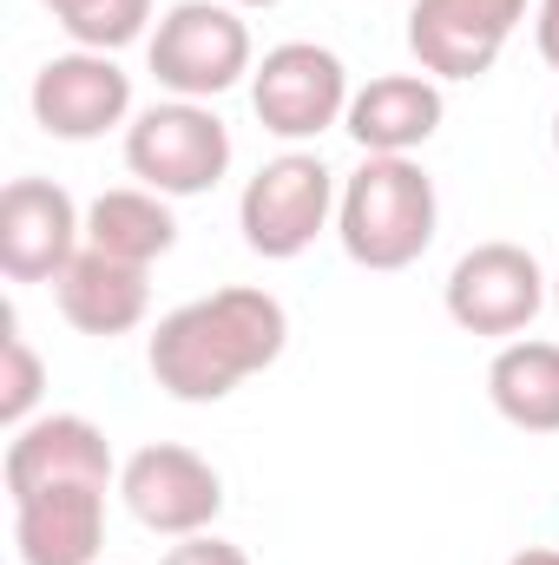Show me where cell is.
Instances as JSON below:
<instances>
[{
	"label": "cell",
	"mask_w": 559,
	"mask_h": 565,
	"mask_svg": "<svg viewBox=\"0 0 559 565\" xmlns=\"http://www.w3.org/2000/svg\"><path fill=\"white\" fill-rule=\"evenodd\" d=\"M86 250V211L53 178H13L0 191V277L53 282Z\"/></svg>",
	"instance_id": "30bf717a"
},
{
	"label": "cell",
	"mask_w": 559,
	"mask_h": 565,
	"mask_svg": "<svg viewBox=\"0 0 559 565\" xmlns=\"http://www.w3.org/2000/svg\"><path fill=\"white\" fill-rule=\"evenodd\" d=\"M349 99H356L349 66L316 40H283L251 73V113L264 119V132H277L289 145L323 139L329 126H342Z\"/></svg>",
	"instance_id": "8992f818"
},
{
	"label": "cell",
	"mask_w": 559,
	"mask_h": 565,
	"mask_svg": "<svg viewBox=\"0 0 559 565\" xmlns=\"http://www.w3.org/2000/svg\"><path fill=\"white\" fill-rule=\"evenodd\" d=\"M434 224H441V198H434V178L415 158H362L342 178L336 237H342L349 264H362V270H409L434 244Z\"/></svg>",
	"instance_id": "7a4b0ae2"
},
{
	"label": "cell",
	"mask_w": 559,
	"mask_h": 565,
	"mask_svg": "<svg viewBox=\"0 0 559 565\" xmlns=\"http://www.w3.org/2000/svg\"><path fill=\"white\" fill-rule=\"evenodd\" d=\"M441 79L428 73H382L369 86H356L349 113H342V132L362 145V158H415L421 145L441 132Z\"/></svg>",
	"instance_id": "4fadbf2b"
},
{
	"label": "cell",
	"mask_w": 559,
	"mask_h": 565,
	"mask_svg": "<svg viewBox=\"0 0 559 565\" xmlns=\"http://www.w3.org/2000/svg\"><path fill=\"white\" fill-rule=\"evenodd\" d=\"M40 388H46V362L33 355V342L20 335V322L7 316V335H0V422L27 427L40 408Z\"/></svg>",
	"instance_id": "d6986e66"
},
{
	"label": "cell",
	"mask_w": 559,
	"mask_h": 565,
	"mask_svg": "<svg viewBox=\"0 0 559 565\" xmlns=\"http://www.w3.org/2000/svg\"><path fill=\"white\" fill-rule=\"evenodd\" d=\"M53 296H60V316L80 329V335H133L151 309V277L139 264H113L99 250H80L60 277H53Z\"/></svg>",
	"instance_id": "9a60e30c"
},
{
	"label": "cell",
	"mask_w": 559,
	"mask_h": 565,
	"mask_svg": "<svg viewBox=\"0 0 559 565\" xmlns=\"http://www.w3.org/2000/svg\"><path fill=\"white\" fill-rule=\"evenodd\" d=\"M527 0H415L409 7V53L428 79H481L507 53Z\"/></svg>",
	"instance_id": "8fae6325"
},
{
	"label": "cell",
	"mask_w": 559,
	"mask_h": 565,
	"mask_svg": "<svg viewBox=\"0 0 559 565\" xmlns=\"http://www.w3.org/2000/svg\"><path fill=\"white\" fill-rule=\"evenodd\" d=\"M231 7H283V0H231Z\"/></svg>",
	"instance_id": "603a6c76"
},
{
	"label": "cell",
	"mask_w": 559,
	"mask_h": 565,
	"mask_svg": "<svg viewBox=\"0 0 559 565\" xmlns=\"http://www.w3.org/2000/svg\"><path fill=\"white\" fill-rule=\"evenodd\" d=\"M289 342V316L271 289H251V282H231V289H211L171 316H158L151 329V382L171 395V402H191V408H211L224 402L238 382L264 375Z\"/></svg>",
	"instance_id": "6da1fadb"
},
{
	"label": "cell",
	"mask_w": 559,
	"mask_h": 565,
	"mask_svg": "<svg viewBox=\"0 0 559 565\" xmlns=\"http://www.w3.org/2000/svg\"><path fill=\"white\" fill-rule=\"evenodd\" d=\"M158 565H251V553L231 546V540H218V533H191V540H178Z\"/></svg>",
	"instance_id": "ffe728a7"
},
{
	"label": "cell",
	"mask_w": 559,
	"mask_h": 565,
	"mask_svg": "<svg viewBox=\"0 0 559 565\" xmlns=\"http://www.w3.org/2000/svg\"><path fill=\"white\" fill-rule=\"evenodd\" d=\"M534 46H540V60L559 73V0H540L534 7Z\"/></svg>",
	"instance_id": "44dd1931"
},
{
	"label": "cell",
	"mask_w": 559,
	"mask_h": 565,
	"mask_svg": "<svg viewBox=\"0 0 559 565\" xmlns=\"http://www.w3.org/2000/svg\"><path fill=\"white\" fill-rule=\"evenodd\" d=\"M487 402L520 434H559V342L520 335L487 362Z\"/></svg>",
	"instance_id": "e0dca14e"
},
{
	"label": "cell",
	"mask_w": 559,
	"mask_h": 565,
	"mask_svg": "<svg viewBox=\"0 0 559 565\" xmlns=\"http://www.w3.org/2000/svg\"><path fill=\"white\" fill-rule=\"evenodd\" d=\"M126 171L158 198H204L231 171V126L204 99H158L126 126Z\"/></svg>",
	"instance_id": "277c9868"
},
{
	"label": "cell",
	"mask_w": 559,
	"mask_h": 565,
	"mask_svg": "<svg viewBox=\"0 0 559 565\" xmlns=\"http://www.w3.org/2000/svg\"><path fill=\"white\" fill-rule=\"evenodd\" d=\"M145 60H151V79L171 99H204V106L218 93H231L244 73H257L244 7H231V0H178L151 26Z\"/></svg>",
	"instance_id": "3957f363"
},
{
	"label": "cell",
	"mask_w": 559,
	"mask_h": 565,
	"mask_svg": "<svg viewBox=\"0 0 559 565\" xmlns=\"http://www.w3.org/2000/svg\"><path fill=\"white\" fill-rule=\"evenodd\" d=\"M336 198H342V184H336V171H329L316 151H283V158H271V164L244 184V198H238V231H244V244H251L264 264H289V257H303V250L329 231Z\"/></svg>",
	"instance_id": "5b68a950"
},
{
	"label": "cell",
	"mask_w": 559,
	"mask_h": 565,
	"mask_svg": "<svg viewBox=\"0 0 559 565\" xmlns=\"http://www.w3.org/2000/svg\"><path fill=\"white\" fill-rule=\"evenodd\" d=\"M27 106H33V126L53 132V139H66V145L106 139L113 126L133 119V73L113 53L73 46V53H53L33 73Z\"/></svg>",
	"instance_id": "9c48e42d"
},
{
	"label": "cell",
	"mask_w": 559,
	"mask_h": 565,
	"mask_svg": "<svg viewBox=\"0 0 559 565\" xmlns=\"http://www.w3.org/2000/svg\"><path fill=\"white\" fill-rule=\"evenodd\" d=\"M20 565H93L106 546V487H46L13 500Z\"/></svg>",
	"instance_id": "5bb4252c"
},
{
	"label": "cell",
	"mask_w": 559,
	"mask_h": 565,
	"mask_svg": "<svg viewBox=\"0 0 559 565\" xmlns=\"http://www.w3.org/2000/svg\"><path fill=\"white\" fill-rule=\"evenodd\" d=\"M553 151H559V113H553Z\"/></svg>",
	"instance_id": "cb8c5ba5"
},
{
	"label": "cell",
	"mask_w": 559,
	"mask_h": 565,
	"mask_svg": "<svg viewBox=\"0 0 559 565\" xmlns=\"http://www.w3.org/2000/svg\"><path fill=\"white\" fill-rule=\"evenodd\" d=\"M171 244H178L171 198H158V191H145V184L99 191V198L86 204V250H99V257H113V264L151 270Z\"/></svg>",
	"instance_id": "2e32d148"
},
{
	"label": "cell",
	"mask_w": 559,
	"mask_h": 565,
	"mask_svg": "<svg viewBox=\"0 0 559 565\" xmlns=\"http://www.w3.org/2000/svg\"><path fill=\"white\" fill-rule=\"evenodd\" d=\"M547 296H553V282L540 270V257L527 244H507V237L474 244L447 270V289H441L454 329H467V335H520V329H534Z\"/></svg>",
	"instance_id": "52a82bcc"
},
{
	"label": "cell",
	"mask_w": 559,
	"mask_h": 565,
	"mask_svg": "<svg viewBox=\"0 0 559 565\" xmlns=\"http://www.w3.org/2000/svg\"><path fill=\"white\" fill-rule=\"evenodd\" d=\"M73 46H93V53H119L133 46L151 20V0H40Z\"/></svg>",
	"instance_id": "ac0fdd59"
},
{
	"label": "cell",
	"mask_w": 559,
	"mask_h": 565,
	"mask_svg": "<svg viewBox=\"0 0 559 565\" xmlns=\"http://www.w3.org/2000/svg\"><path fill=\"white\" fill-rule=\"evenodd\" d=\"M7 500L46 493V487H113V440L106 427L86 415H40V422L13 427L7 440Z\"/></svg>",
	"instance_id": "7c38bea8"
},
{
	"label": "cell",
	"mask_w": 559,
	"mask_h": 565,
	"mask_svg": "<svg viewBox=\"0 0 559 565\" xmlns=\"http://www.w3.org/2000/svg\"><path fill=\"white\" fill-rule=\"evenodd\" d=\"M507 565H559V553L553 546H527V553H514Z\"/></svg>",
	"instance_id": "7402d4cb"
},
{
	"label": "cell",
	"mask_w": 559,
	"mask_h": 565,
	"mask_svg": "<svg viewBox=\"0 0 559 565\" xmlns=\"http://www.w3.org/2000/svg\"><path fill=\"white\" fill-rule=\"evenodd\" d=\"M119 500L133 507L145 533L191 540V533H211V520L224 513V473L178 440H151L119 467Z\"/></svg>",
	"instance_id": "ba28073f"
},
{
	"label": "cell",
	"mask_w": 559,
	"mask_h": 565,
	"mask_svg": "<svg viewBox=\"0 0 559 565\" xmlns=\"http://www.w3.org/2000/svg\"><path fill=\"white\" fill-rule=\"evenodd\" d=\"M553 309H559V277H553Z\"/></svg>",
	"instance_id": "d4e9b609"
}]
</instances>
